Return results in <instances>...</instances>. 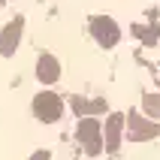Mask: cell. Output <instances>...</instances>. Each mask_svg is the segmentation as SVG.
Segmentation results:
<instances>
[{"label": "cell", "instance_id": "5b68a950", "mask_svg": "<svg viewBox=\"0 0 160 160\" xmlns=\"http://www.w3.org/2000/svg\"><path fill=\"white\" fill-rule=\"evenodd\" d=\"M21 24H24V18L15 15L6 27H3V33H0V54H3V58H12V54H15L18 39H21Z\"/></svg>", "mask_w": 160, "mask_h": 160}, {"label": "cell", "instance_id": "3957f363", "mask_svg": "<svg viewBox=\"0 0 160 160\" xmlns=\"http://www.w3.org/2000/svg\"><path fill=\"white\" fill-rule=\"evenodd\" d=\"M91 33H94V39H97L103 48H112V45L121 39V30H118V24L109 15H94L91 18Z\"/></svg>", "mask_w": 160, "mask_h": 160}, {"label": "cell", "instance_id": "9c48e42d", "mask_svg": "<svg viewBox=\"0 0 160 160\" xmlns=\"http://www.w3.org/2000/svg\"><path fill=\"white\" fill-rule=\"evenodd\" d=\"M142 109H145V115H148V118H160V94H145Z\"/></svg>", "mask_w": 160, "mask_h": 160}, {"label": "cell", "instance_id": "8992f818", "mask_svg": "<svg viewBox=\"0 0 160 160\" xmlns=\"http://www.w3.org/2000/svg\"><path fill=\"white\" fill-rule=\"evenodd\" d=\"M36 79L42 82V85H54V82L61 79V63L54 54H39V61H36Z\"/></svg>", "mask_w": 160, "mask_h": 160}, {"label": "cell", "instance_id": "ba28073f", "mask_svg": "<svg viewBox=\"0 0 160 160\" xmlns=\"http://www.w3.org/2000/svg\"><path fill=\"white\" fill-rule=\"evenodd\" d=\"M103 109H106V100H72V112H76V115H97V112H103Z\"/></svg>", "mask_w": 160, "mask_h": 160}, {"label": "cell", "instance_id": "7a4b0ae2", "mask_svg": "<svg viewBox=\"0 0 160 160\" xmlns=\"http://www.w3.org/2000/svg\"><path fill=\"white\" fill-rule=\"evenodd\" d=\"M63 112V103L58 100V94H52V91H42V94H36L33 97V115L39 118V121H45V124H52V121H58Z\"/></svg>", "mask_w": 160, "mask_h": 160}, {"label": "cell", "instance_id": "30bf717a", "mask_svg": "<svg viewBox=\"0 0 160 160\" xmlns=\"http://www.w3.org/2000/svg\"><path fill=\"white\" fill-rule=\"evenodd\" d=\"M30 160H48V151H36V154H33Z\"/></svg>", "mask_w": 160, "mask_h": 160}, {"label": "cell", "instance_id": "277c9868", "mask_svg": "<svg viewBox=\"0 0 160 160\" xmlns=\"http://www.w3.org/2000/svg\"><path fill=\"white\" fill-rule=\"evenodd\" d=\"M160 133V127L151 124L148 118L136 115V112H130L127 115V136H130V142H145V139H151V136Z\"/></svg>", "mask_w": 160, "mask_h": 160}, {"label": "cell", "instance_id": "6da1fadb", "mask_svg": "<svg viewBox=\"0 0 160 160\" xmlns=\"http://www.w3.org/2000/svg\"><path fill=\"white\" fill-rule=\"evenodd\" d=\"M76 136H79L82 148H85L91 157L103 151V127H100L97 118H82V124H79V130H76Z\"/></svg>", "mask_w": 160, "mask_h": 160}, {"label": "cell", "instance_id": "52a82bcc", "mask_svg": "<svg viewBox=\"0 0 160 160\" xmlns=\"http://www.w3.org/2000/svg\"><path fill=\"white\" fill-rule=\"evenodd\" d=\"M124 121L127 118L124 115H109V121H106V151H118V142H121V130H124Z\"/></svg>", "mask_w": 160, "mask_h": 160}]
</instances>
